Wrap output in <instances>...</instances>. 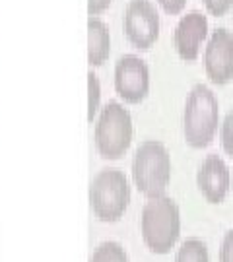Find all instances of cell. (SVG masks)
Returning <instances> with one entry per match:
<instances>
[{"mask_svg": "<svg viewBox=\"0 0 233 262\" xmlns=\"http://www.w3.org/2000/svg\"><path fill=\"white\" fill-rule=\"evenodd\" d=\"M220 122V105L214 92L204 84H196L186 97L183 113V132L190 148L210 146Z\"/></svg>", "mask_w": 233, "mask_h": 262, "instance_id": "cell-2", "label": "cell"}, {"mask_svg": "<svg viewBox=\"0 0 233 262\" xmlns=\"http://www.w3.org/2000/svg\"><path fill=\"white\" fill-rule=\"evenodd\" d=\"M196 185H198V190L202 192V196L210 204L224 202V198L229 192V185H231V175H229L227 163L216 154L208 156L198 167Z\"/></svg>", "mask_w": 233, "mask_h": 262, "instance_id": "cell-9", "label": "cell"}, {"mask_svg": "<svg viewBox=\"0 0 233 262\" xmlns=\"http://www.w3.org/2000/svg\"><path fill=\"white\" fill-rule=\"evenodd\" d=\"M222 146H224V151L233 159V109L227 115H225L224 122H222Z\"/></svg>", "mask_w": 233, "mask_h": 262, "instance_id": "cell-15", "label": "cell"}, {"mask_svg": "<svg viewBox=\"0 0 233 262\" xmlns=\"http://www.w3.org/2000/svg\"><path fill=\"white\" fill-rule=\"evenodd\" d=\"M113 0H88V14L90 16H99L111 6Z\"/></svg>", "mask_w": 233, "mask_h": 262, "instance_id": "cell-19", "label": "cell"}, {"mask_svg": "<svg viewBox=\"0 0 233 262\" xmlns=\"http://www.w3.org/2000/svg\"><path fill=\"white\" fill-rule=\"evenodd\" d=\"M99 99H101V84L99 78L90 72L88 74V121L93 122V117L99 111Z\"/></svg>", "mask_w": 233, "mask_h": 262, "instance_id": "cell-14", "label": "cell"}, {"mask_svg": "<svg viewBox=\"0 0 233 262\" xmlns=\"http://www.w3.org/2000/svg\"><path fill=\"white\" fill-rule=\"evenodd\" d=\"M111 55V35L109 29L97 16L88 19V62L101 66Z\"/></svg>", "mask_w": 233, "mask_h": 262, "instance_id": "cell-11", "label": "cell"}, {"mask_svg": "<svg viewBox=\"0 0 233 262\" xmlns=\"http://www.w3.org/2000/svg\"><path fill=\"white\" fill-rule=\"evenodd\" d=\"M208 37V18L200 12H188L179 19L173 43L177 49V55L185 62H195L200 55V45Z\"/></svg>", "mask_w": 233, "mask_h": 262, "instance_id": "cell-10", "label": "cell"}, {"mask_svg": "<svg viewBox=\"0 0 233 262\" xmlns=\"http://www.w3.org/2000/svg\"><path fill=\"white\" fill-rule=\"evenodd\" d=\"M140 229L144 243L156 254H167L181 235V214L175 200L169 196L148 198L142 208Z\"/></svg>", "mask_w": 233, "mask_h": 262, "instance_id": "cell-1", "label": "cell"}, {"mask_svg": "<svg viewBox=\"0 0 233 262\" xmlns=\"http://www.w3.org/2000/svg\"><path fill=\"white\" fill-rule=\"evenodd\" d=\"M132 142V119L121 103L109 101L95 124V146L103 159H121Z\"/></svg>", "mask_w": 233, "mask_h": 262, "instance_id": "cell-5", "label": "cell"}, {"mask_svg": "<svg viewBox=\"0 0 233 262\" xmlns=\"http://www.w3.org/2000/svg\"><path fill=\"white\" fill-rule=\"evenodd\" d=\"M175 262H210L208 247L200 239H186L177 251Z\"/></svg>", "mask_w": 233, "mask_h": 262, "instance_id": "cell-12", "label": "cell"}, {"mask_svg": "<svg viewBox=\"0 0 233 262\" xmlns=\"http://www.w3.org/2000/svg\"><path fill=\"white\" fill-rule=\"evenodd\" d=\"M204 6L212 16L220 18V16H225L231 10L233 0H204Z\"/></svg>", "mask_w": 233, "mask_h": 262, "instance_id": "cell-16", "label": "cell"}, {"mask_svg": "<svg viewBox=\"0 0 233 262\" xmlns=\"http://www.w3.org/2000/svg\"><path fill=\"white\" fill-rule=\"evenodd\" d=\"M220 262H233V229H229L224 237L222 251H220Z\"/></svg>", "mask_w": 233, "mask_h": 262, "instance_id": "cell-17", "label": "cell"}, {"mask_svg": "<svg viewBox=\"0 0 233 262\" xmlns=\"http://www.w3.org/2000/svg\"><path fill=\"white\" fill-rule=\"evenodd\" d=\"M124 33L132 47L148 51L159 37V14L150 0H131L124 10Z\"/></svg>", "mask_w": 233, "mask_h": 262, "instance_id": "cell-6", "label": "cell"}, {"mask_svg": "<svg viewBox=\"0 0 233 262\" xmlns=\"http://www.w3.org/2000/svg\"><path fill=\"white\" fill-rule=\"evenodd\" d=\"M158 2L159 6L165 10V14H169V16H177L186 6V0H158Z\"/></svg>", "mask_w": 233, "mask_h": 262, "instance_id": "cell-18", "label": "cell"}, {"mask_svg": "<svg viewBox=\"0 0 233 262\" xmlns=\"http://www.w3.org/2000/svg\"><path fill=\"white\" fill-rule=\"evenodd\" d=\"M131 202V187L121 169H101L90 185V204L97 220L105 224L119 222Z\"/></svg>", "mask_w": 233, "mask_h": 262, "instance_id": "cell-4", "label": "cell"}, {"mask_svg": "<svg viewBox=\"0 0 233 262\" xmlns=\"http://www.w3.org/2000/svg\"><path fill=\"white\" fill-rule=\"evenodd\" d=\"M134 185L146 198L163 196L171 181V156L158 140H146L138 146L132 159Z\"/></svg>", "mask_w": 233, "mask_h": 262, "instance_id": "cell-3", "label": "cell"}, {"mask_svg": "<svg viewBox=\"0 0 233 262\" xmlns=\"http://www.w3.org/2000/svg\"><path fill=\"white\" fill-rule=\"evenodd\" d=\"M90 262H129V258L121 245L115 241H107L95 249Z\"/></svg>", "mask_w": 233, "mask_h": 262, "instance_id": "cell-13", "label": "cell"}, {"mask_svg": "<svg viewBox=\"0 0 233 262\" xmlns=\"http://www.w3.org/2000/svg\"><path fill=\"white\" fill-rule=\"evenodd\" d=\"M115 90L124 103L136 105L150 92L148 64L136 55H124L115 66Z\"/></svg>", "mask_w": 233, "mask_h": 262, "instance_id": "cell-7", "label": "cell"}, {"mask_svg": "<svg viewBox=\"0 0 233 262\" xmlns=\"http://www.w3.org/2000/svg\"><path fill=\"white\" fill-rule=\"evenodd\" d=\"M206 76L216 85H225L233 80V33L218 28L206 43L204 51Z\"/></svg>", "mask_w": 233, "mask_h": 262, "instance_id": "cell-8", "label": "cell"}]
</instances>
